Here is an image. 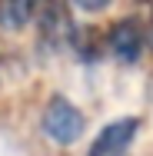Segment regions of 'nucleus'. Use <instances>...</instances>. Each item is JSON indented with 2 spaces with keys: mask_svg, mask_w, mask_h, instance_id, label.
Returning <instances> with one entry per match:
<instances>
[{
  "mask_svg": "<svg viewBox=\"0 0 153 156\" xmlns=\"http://www.w3.org/2000/svg\"><path fill=\"white\" fill-rule=\"evenodd\" d=\"M147 47V33H143V23L137 17H123L117 23H110L107 30V50L123 63H137L140 53Z\"/></svg>",
  "mask_w": 153,
  "mask_h": 156,
  "instance_id": "obj_2",
  "label": "nucleus"
},
{
  "mask_svg": "<svg viewBox=\"0 0 153 156\" xmlns=\"http://www.w3.org/2000/svg\"><path fill=\"white\" fill-rule=\"evenodd\" d=\"M40 126H43V136H47V140H53V143H60V146H70V143H77V140L83 136L87 120H83V113H80V106H77L73 100L50 96V103L43 106Z\"/></svg>",
  "mask_w": 153,
  "mask_h": 156,
  "instance_id": "obj_1",
  "label": "nucleus"
},
{
  "mask_svg": "<svg viewBox=\"0 0 153 156\" xmlns=\"http://www.w3.org/2000/svg\"><path fill=\"white\" fill-rule=\"evenodd\" d=\"M137 133H140V120L137 116H120V120L107 123L97 133V140L90 143V156H126Z\"/></svg>",
  "mask_w": 153,
  "mask_h": 156,
  "instance_id": "obj_3",
  "label": "nucleus"
},
{
  "mask_svg": "<svg viewBox=\"0 0 153 156\" xmlns=\"http://www.w3.org/2000/svg\"><path fill=\"white\" fill-rule=\"evenodd\" d=\"M147 33V40H150V47H153V13H150V30H143Z\"/></svg>",
  "mask_w": 153,
  "mask_h": 156,
  "instance_id": "obj_6",
  "label": "nucleus"
},
{
  "mask_svg": "<svg viewBox=\"0 0 153 156\" xmlns=\"http://www.w3.org/2000/svg\"><path fill=\"white\" fill-rule=\"evenodd\" d=\"M33 13H37V7L27 3V0H3L0 3V27L3 30H20V27H27V20Z\"/></svg>",
  "mask_w": 153,
  "mask_h": 156,
  "instance_id": "obj_5",
  "label": "nucleus"
},
{
  "mask_svg": "<svg viewBox=\"0 0 153 156\" xmlns=\"http://www.w3.org/2000/svg\"><path fill=\"white\" fill-rule=\"evenodd\" d=\"M40 37H47L50 43H67L73 37V20H70L67 7L50 3L40 10Z\"/></svg>",
  "mask_w": 153,
  "mask_h": 156,
  "instance_id": "obj_4",
  "label": "nucleus"
}]
</instances>
